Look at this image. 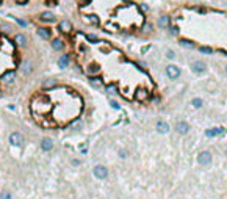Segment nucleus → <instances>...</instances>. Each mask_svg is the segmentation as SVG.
Wrapping results in <instances>:
<instances>
[{"label": "nucleus", "mask_w": 227, "mask_h": 199, "mask_svg": "<svg viewBox=\"0 0 227 199\" xmlns=\"http://www.w3.org/2000/svg\"><path fill=\"white\" fill-rule=\"evenodd\" d=\"M25 143V138L24 135L20 133V132H13V133L9 135V144L14 146V147H22Z\"/></svg>", "instance_id": "f257e3e1"}, {"label": "nucleus", "mask_w": 227, "mask_h": 199, "mask_svg": "<svg viewBox=\"0 0 227 199\" xmlns=\"http://www.w3.org/2000/svg\"><path fill=\"white\" fill-rule=\"evenodd\" d=\"M166 75H168L169 80H177L182 75V71H180L179 66H175V64H168L166 66Z\"/></svg>", "instance_id": "f03ea898"}, {"label": "nucleus", "mask_w": 227, "mask_h": 199, "mask_svg": "<svg viewBox=\"0 0 227 199\" xmlns=\"http://www.w3.org/2000/svg\"><path fill=\"white\" fill-rule=\"evenodd\" d=\"M92 174H94V177H96V179L105 180L108 177V168L103 166V165H96L94 169H92Z\"/></svg>", "instance_id": "7ed1b4c3"}, {"label": "nucleus", "mask_w": 227, "mask_h": 199, "mask_svg": "<svg viewBox=\"0 0 227 199\" xmlns=\"http://www.w3.org/2000/svg\"><path fill=\"white\" fill-rule=\"evenodd\" d=\"M14 79H16V71L14 69H9V71H7V72H3L2 75H0V82H2L3 85L13 83Z\"/></svg>", "instance_id": "20e7f679"}, {"label": "nucleus", "mask_w": 227, "mask_h": 199, "mask_svg": "<svg viewBox=\"0 0 227 199\" xmlns=\"http://www.w3.org/2000/svg\"><path fill=\"white\" fill-rule=\"evenodd\" d=\"M191 71L196 75H202L207 72V64L204 61H194V63H191Z\"/></svg>", "instance_id": "39448f33"}, {"label": "nucleus", "mask_w": 227, "mask_h": 199, "mask_svg": "<svg viewBox=\"0 0 227 199\" xmlns=\"http://www.w3.org/2000/svg\"><path fill=\"white\" fill-rule=\"evenodd\" d=\"M212 158L213 157H212V154H210L208 151H202V152L197 154V163L199 165H204V166L212 163Z\"/></svg>", "instance_id": "423d86ee"}, {"label": "nucleus", "mask_w": 227, "mask_h": 199, "mask_svg": "<svg viewBox=\"0 0 227 199\" xmlns=\"http://www.w3.org/2000/svg\"><path fill=\"white\" fill-rule=\"evenodd\" d=\"M175 130H177V133H180V135H186L188 132H190V124L185 122V121H179V122L175 124Z\"/></svg>", "instance_id": "0eeeda50"}, {"label": "nucleus", "mask_w": 227, "mask_h": 199, "mask_svg": "<svg viewBox=\"0 0 227 199\" xmlns=\"http://www.w3.org/2000/svg\"><path fill=\"white\" fill-rule=\"evenodd\" d=\"M52 149H53V140L52 138H42L41 140V151L50 152Z\"/></svg>", "instance_id": "6e6552de"}, {"label": "nucleus", "mask_w": 227, "mask_h": 199, "mask_svg": "<svg viewBox=\"0 0 227 199\" xmlns=\"http://www.w3.org/2000/svg\"><path fill=\"white\" fill-rule=\"evenodd\" d=\"M147 97H149V91L146 90V88H138V90L135 91V99L136 101H147Z\"/></svg>", "instance_id": "1a4fd4ad"}, {"label": "nucleus", "mask_w": 227, "mask_h": 199, "mask_svg": "<svg viewBox=\"0 0 227 199\" xmlns=\"http://www.w3.org/2000/svg\"><path fill=\"white\" fill-rule=\"evenodd\" d=\"M69 64H71V55H69V53L61 55V57H60V60H58V68H60V69H66Z\"/></svg>", "instance_id": "9d476101"}, {"label": "nucleus", "mask_w": 227, "mask_h": 199, "mask_svg": "<svg viewBox=\"0 0 227 199\" xmlns=\"http://www.w3.org/2000/svg\"><path fill=\"white\" fill-rule=\"evenodd\" d=\"M58 30L61 33H66V35H69L71 31H72V24H71L69 20H61L58 25Z\"/></svg>", "instance_id": "9b49d317"}, {"label": "nucleus", "mask_w": 227, "mask_h": 199, "mask_svg": "<svg viewBox=\"0 0 227 199\" xmlns=\"http://www.w3.org/2000/svg\"><path fill=\"white\" fill-rule=\"evenodd\" d=\"M64 47H66V42L61 39V38H53V41H52V49L53 50H64Z\"/></svg>", "instance_id": "f8f14e48"}, {"label": "nucleus", "mask_w": 227, "mask_h": 199, "mask_svg": "<svg viewBox=\"0 0 227 199\" xmlns=\"http://www.w3.org/2000/svg\"><path fill=\"white\" fill-rule=\"evenodd\" d=\"M155 129H157L158 133L164 135V133H168V132H169L171 127H169V124L166 122V121H158V122H157V127H155Z\"/></svg>", "instance_id": "ddd939ff"}, {"label": "nucleus", "mask_w": 227, "mask_h": 199, "mask_svg": "<svg viewBox=\"0 0 227 199\" xmlns=\"http://www.w3.org/2000/svg\"><path fill=\"white\" fill-rule=\"evenodd\" d=\"M13 39H14V44L19 46V47H24L27 44V38H25V35H22V33H16Z\"/></svg>", "instance_id": "4468645a"}, {"label": "nucleus", "mask_w": 227, "mask_h": 199, "mask_svg": "<svg viewBox=\"0 0 227 199\" xmlns=\"http://www.w3.org/2000/svg\"><path fill=\"white\" fill-rule=\"evenodd\" d=\"M20 72L24 74V75H28V74H31L33 72V64H31V61H24L22 63V66H20Z\"/></svg>", "instance_id": "2eb2a0df"}, {"label": "nucleus", "mask_w": 227, "mask_h": 199, "mask_svg": "<svg viewBox=\"0 0 227 199\" xmlns=\"http://www.w3.org/2000/svg\"><path fill=\"white\" fill-rule=\"evenodd\" d=\"M36 33H38V36H41V38H42V39H50V38H52L50 30L46 28V27H39V28L36 30Z\"/></svg>", "instance_id": "dca6fc26"}, {"label": "nucleus", "mask_w": 227, "mask_h": 199, "mask_svg": "<svg viewBox=\"0 0 227 199\" xmlns=\"http://www.w3.org/2000/svg\"><path fill=\"white\" fill-rule=\"evenodd\" d=\"M39 19L42 20V22H55V14L53 13H50V11H44V13H41L39 14Z\"/></svg>", "instance_id": "f3484780"}, {"label": "nucleus", "mask_w": 227, "mask_h": 199, "mask_svg": "<svg viewBox=\"0 0 227 199\" xmlns=\"http://www.w3.org/2000/svg\"><path fill=\"white\" fill-rule=\"evenodd\" d=\"M224 129H208V130H205V136H208V138H213V136H216V135H219V133H224Z\"/></svg>", "instance_id": "a211bd4d"}, {"label": "nucleus", "mask_w": 227, "mask_h": 199, "mask_svg": "<svg viewBox=\"0 0 227 199\" xmlns=\"http://www.w3.org/2000/svg\"><path fill=\"white\" fill-rule=\"evenodd\" d=\"M99 71H100V66H99L97 63H89V66H88V74H89V75H96Z\"/></svg>", "instance_id": "6ab92c4d"}, {"label": "nucleus", "mask_w": 227, "mask_h": 199, "mask_svg": "<svg viewBox=\"0 0 227 199\" xmlns=\"http://www.w3.org/2000/svg\"><path fill=\"white\" fill-rule=\"evenodd\" d=\"M89 83L94 85V86H102L103 85V80L100 77H89Z\"/></svg>", "instance_id": "aec40b11"}, {"label": "nucleus", "mask_w": 227, "mask_h": 199, "mask_svg": "<svg viewBox=\"0 0 227 199\" xmlns=\"http://www.w3.org/2000/svg\"><path fill=\"white\" fill-rule=\"evenodd\" d=\"M85 19L89 20L91 24H94V25H99V17L96 14H88V16H85Z\"/></svg>", "instance_id": "412c9836"}, {"label": "nucleus", "mask_w": 227, "mask_h": 199, "mask_svg": "<svg viewBox=\"0 0 227 199\" xmlns=\"http://www.w3.org/2000/svg\"><path fill=\"white\" fill-rule=\"evenodd\" d=\"M158 24H160V27H168L169 25V17L168 16H162V17H160V20H158Z\"/></svg>", "instance_id": "4be33fe9"}, {"label": "nucleus", "mask_w": 227, "mask_h": 199, "mask_svg": "<svg viewBox=\"0 0 227 199\" xmlns=\"http://www.w3.org/2000/svg\"><path fill=\"white\" fill-rule=\"evenodd\" d=\"M202 99H199V97H194V99H193V101H191V105H193V107H194V108H201L202 107Z\"/></svg>", "instance_id": "5701e85b"}, {"label": "nucleus", "mask_w": 227, "mask_h": 199, "mask_svg": "<svg viewBox=\"0 0 227 199\" xmlns=\"http://www.w3.org/2000/svg\"><path fill=\"white\" fill-rule=\"evenodd\" d=\"M0 199H11V193L8 190H3L0 193Z\"/></svg>", "instance_id": "b1692460"}, {"label": "nucleus", "mask_w": 227, "mask_h": 199, "mask_svg": "<svg viewBox=\"0 0 227 199\" xmlns=\"http://www.w3.org/2000/svg\"><path fill=\"white\" fill-rule=\"evenodd\" d=\"M199 50H201L202 53H213V49H212V47H205V46H204V47H201V49H199Z\"/></svg>", "instance_id": "393cba45"}, {"label": "nucleus", "mask_w": 227, "mask_h": 199, "mask_svg": "<svg viewBox=\"0 0 227 199\" xmlns=\"http://www.w3.org/2000/svg\"><path fill=\"white\" fill-rule=\"evenodd\" d=\"M180 46H186V47H193L194 44H193L191 41H185V39H182L180 41Z\"/></svg>", "instance_id": "a878e982"}, {"label": "nucleus", "mask_w": 227, "mask_h": 199, "mask_svg": "<svg viewBox=\"0 0 227 199\" xmlns=\"http://www.w3.org/2000/svg\"><path fill=\"white\" fill-rule=\"evenodd\" d=\"M86 39L89 41V42H99V39H97V38L94 36V35H88V36H86Z\"/></svg>", "instance_id": "bb28decb"}, {"label": "nucleus", "mask_w": 227, "mask_h": 199, "mask_svg": "<svg viewBox=\"0 0 227 199\" xmlns=\"http://www.w3.org/2000/svg\"><path fill=\"white\" fill-rule=\"evenodd\" d=\"M110 105H111V107L114 108V110H119L121 107H119V104L116 102V101H110Z\"/></svg>", "instance_id": "cd10ccee"}, {"label": "nucleus", "mask_w": 227, "mask_h": 199, "mask_svg": "<svg viewBox=\"0 0 227 199\" xmlns=\"http://www.w3.org/2000/svg\"><path fill=\"white\" fill-rule=\"evenodd\" d=\"M166 57H168L169 60H174V58H175V53L169 50V52H166Z\"/></svg>", "instance_id": "c85d7f7f"}, {"label": "nucleus", "mask_w": 227, "mask_h": 199, "mask_svg": "<svg viewBox=\"0 0 227 199\" xmlns=\"http://www.w3.org/2000/svg\"><path fill=\"white\" fill-rule=\"evenodd\" d=\"M171 33H174V35H179V27H171Z\"/></svg>", "instance_id": "c756f323"}, {"label": "nucleus", "mask_w": 227, "mask_h": 199, "mask_svg": "<svg viewBox=\"0 0 227 199\" xmlns=\"http://www.w3.org/2000/svg\"><path fill=\"white\" fill-rule=\"evenodd\" d=\"M143 30H144L146 33H151V31H152V27H151V24H146V27H144Z\"/></svg>", "instance_id": "7c9ffc66"}, {"label": "nucleus", "mask_w": 227, "mask_h": 199, "mask_svg": "<svg viewBox=\"0 0 227 199\" xmlns=\"http://www.w3.org/2000/svg\"><path fill=\"white\" fill-rule=\"evenodd\" d=\"M28 2H30V0H16V3H17V5H27Z\"/></svg>", "instance_id": "2f4dec72"}, {"label": "nucleus", "mask_w": 227, "mask_h": 199, "mask_svg": "<svg viewBox=\"0 0 227 199\" xmlns=\"http://www.w3.org/2000/svg\"><path fill=\"white\" fill-rule=\"evenodd\" d=\"M107 91H108V93H111V94H113V93H116V90H114V85H110V86L107 88Z\"/></svg>", "instance_id": "473e14b6"}, {"label": "nucleus", "mask_w": 227, "mask_h": 199, "mask_svg": "<svg viewBox=\"0 0 227 199\" xmlns=\"http://www.w3.org/2000/svg\"><path fill=\"white\" fill-rule=\"evenodd\" d=\"M16 22H17V24H19L20 27H27V24H25V22L22 20V19H16Z\"/></svg>", "instance_id": "72a5a7b5"}, {"label": "nucleus", "mask_w": 227, "mask_h": 199, "mask_svg": "<svg viewBox=\"0 0 227 199\" xmlns=\"http://www.w3.org/2000/svg\"><path fill=\"white\" fill-rule=\"evenodd\" d=\"M72 166H80V160L74 158V160H72Z\"/></svg>", "instance_id": "f704fd0d"}, {"label": "nucleus", "mask_w": 227, "mask_h": 199, "mask_svg": "<svg viewBox=\"0 0 227 199\" xmlns=\"http://www.w3.org/2000/svg\"><path fill=\"white\" fill-rule=\"evenodd\" d=\"M119 155H121V157H122V158H125V157H127V152H125V151H124V149H122V151H121V152H119Z\"/></svg>", "instance_id": "c9c22d12"}, {"label": "nucleus", "mask_w": 227, "mask_h": 199, "mask_svg": "<svg viewBox=\"0 0 227 199\" xmlns=\"http://www.w3.org/2000/svg\"><path fill=\"white\" fill-rule=\"evenodd\" d=\"M47 5H57V0H47Z\"/></svg>", "instance_id": "e433bc0d"}, {"label": "nucleus", "mask_w": 227, "mask_h": 199, "mask_svg": "<svg viewBox=\"0 0 227 199\" xmlns=\"http://www.w3.org/2000/svg\"><path fill=\"white\" fill-rule=\"evenodd\" d=\"M226 74H227V66H226Z\"/></svg>", "instance_id": "4c0bfd02"}, {"label": "nucleus", "mask_w": 227, "mask_h": 199, "mask_svg": "<svg viewBox=\"0 0 227 199\" xmlns=\"http://www.w3.org/2000/svg\"><path fill=\"white\" fill-rule=\"evenodd\" d=\"M0 3H3V0H0Z\"/></svg>", "instance_id": "58836bf2"}]
</instances>
